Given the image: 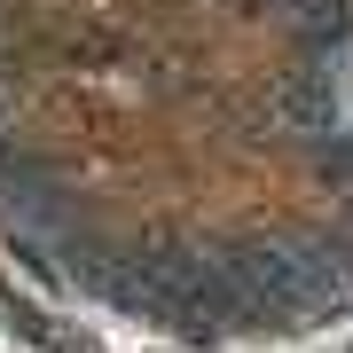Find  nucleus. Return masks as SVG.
I'll return each instance as SVG.
<instances>
[{
  "mask_svg": "<svg viewBox=\"0 0 353 353\" xmlns=\"http://www.w3.org/2000/svg\"><path fill=\"white\" fill-rule=\"evenodd\" d=\"M275 118L283 126H330V118H338V94H330V79H314V71H299V79H283L275 87Z\"/></svg>",
  "mask_w": 353,
  "mask_h": 353,
  "instance_id": "nucleus-1",
  "label": "nucleus"
},
{
  "mask_svg": "<svg viewBox=\"0 0 353 353\" xmlns=\"http://www.w3.org/2000/svg\"><path fill=\"white\" fill-rule=\"evenodd\" d=\"M299 32H306V48L353 39V0H299Z\"/></svg>",
  "mask_w": 353,
  "mask_h": 353,
  "instance_id": "nucleus-2",
  "label": "nucleus"
},
{
  "mask_svg": "<svg viewBox=\"0 0 353 353\" xmlns=\"http://www.w3.org/2000/svg\"><path fill=\"white\" fill-rule=\"evenodd\" d=\"M71 55H79V63H110V55H126V39H118V32H79Z\"/></svg>",
  "mask_w": 353,
  "mask_h": 353,
  "instance_id": "nucleus-3",
  "label": "nucleus"
},
{
  "mask_svg": "<svg viewBox=\"0 0 353 353\" xmlns=\"http://www.w3.org/2000/svg\"><path fill=\"white\" fill-rule=\"evenodd\" d=\"M330 181H353V141H338V150H330Z\"/></svg>",
  "mask_w": 353,
  "mask_h": 353,
  "instance_id": "nucleus-4",
  "label": "nucleus"
}]
</instances>
